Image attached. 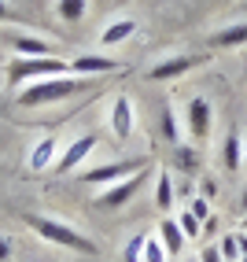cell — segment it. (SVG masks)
<instances>
[{
    "label": "cell",
    "mask_w": 247,
    "mask_h": 262,
    "mask_svg": "<svg viewBox=\"0 0 247 262\" xmlns=\"http://www.w3.org/2000/svg\"><path fill=\"white\" fill-rule=\"evenodd\" d=\"M240 207H243V214H247V188L240 192Z\"/></svg>",
    "instance_id": "31"
},
{
    "label": "cell",
    "mask_w": 247,
    "mask_h": 262,
    "mask_svg": "<svg viewBox=\"0 0 247 262\" xmlns=\"http://www.w3.org/2000/svg\"><path fill=\"white\" fill-rule=\"evenodd\" d=\"M144 244H148V233H137L129 244H126V262H144Z\"/></svg>",
    "instance_id": "22"
},
{
    "label": "cell",
    "mask_w": 247,
    "mask_h": 262,
    "mask_svg": "<svg viewBox=\"0 0 247 262\" xmlns=\"http://www.w3.org/2000/svg\"><path fill=\"white\" fill-rule=\"evenodd\" d=\"M144 181H148V173H133V178H122L118 185H107V188H100L93 203L100 207V211H118V207H126V203L137 196Z\"/></svg>",
    "instance_id": "5"
},
{
    "label": "cell",
    "mask_w": 247,
    "mask_h": 262,
    "mask_svg": "<svg viewBox=\"0 0 247 262\" xmlns=\"http://www.w3.org/2000/svg\"><path fill=\"white\" fill-rule=\"evenodd\" d=\"M240 262H247V255H243V258H240Z\"/></svg>",
    "instance_id": "34"
},
{
    "label": "cell",
    "mask_w": 247,
    "mask_h": 262,
    "mask_svg": "<svg viewBox=\"0 0 247 262\" xmlns=\"http://www.w3.org/2000/svg\"><path fill=\"white\" fill-rule=\"evenodd\" d=\"M89 85H93V78H85V74H56V78H44V81H30L19 93V107H44V103L85 93Z\"/></svg>",
    "instance_id": "1"
},
{
    "label": "cell",
    "mask_w": 247,
    "mask_h": 262,
    "mask_svg": "<svg viewBox=\"0 0 247 262\" xmlns=\"http://www.w3.org/2000/svg\"><path fill=\"white\" fill-rule=\"evenodd\" d=\"M166 258H170V255H166V248H163V240L148 233V244H144V262H166Z\"/></svg>",
    "instance_id": "23"
},
{
    "label": "cell",
    "mask_w": 247,
    "mask_h": 262,
    "mask_svg": "<svg viewBox=\"0 0 247 262\" xmlns=\"http://www.w3.org/2000/svg\"><path fill=\"white\" fill-rule=\"evenodd\" d=\"M133 126H137L133 100H129V96H115V103H111V133L118 137V141H129V137H133Z\"/></svg>",
    "instance_id": "8"
},
{
    "label": "cell",
    "mask_w": 247,
    "mask_h": 262,
    "mask_svg": "<svg viewBox=\"0 0 247 262\" xmlns=\"http://www.w3.org/2000/svg\"><path fill=\"white\" fill-rule=\"evenodd\" d=\"M188 211L196 214L199 222H207V218H210V200H207V196H192V203H188Z\"/></svg>",
    "instance_id": "25"
},
{
    "label": "cell",
    "mask_w": 247,
    "mask_h": 262,
    "mask_svg": "<svg viewBox=\"0 0 247 262\" xmlns=\"http://www.w3.org/2000/svg\"><path fill=\"white\" fill-rule=\"evenodd\" d=\"M56 74H74V71H70V63L56 56H15L8 63V85H23V89L30 81H44Z\"/></svg>",
    "instance_id": "3"
},
{
    "label": "cell",
    "mask_w": 247,
    "mask_h": 262,
    "mask_svg": "<svg viewBox=\"0 0 247 262\" xmlns=\"http://www.w3.org/2000/svg\"><path fill=\"white\" fill-rule=\"evenodd\" d=\"M192 67H199V56H170V59H163V63H155L151 71H148V78H151V81H173V78L188 74Z\"/></svg>",
    "instance_id": "10"
},
{
    "label": "cell",
    "mask_w": 247,
    "mask_h": 262,
    "mask_svg": "<svg viewBox=\"0 0 247 262\" xmlns=\"http://www.w3.org/2000/svg\"><path fill=\"white\" fill-rule=\"evenodd\" d=\"M214 48H240L247 45V23H233V26H221L214 37H210Z\"/></svg>",
    "instance_id": "16"
},
{
    "label": "cell",
    "mask_w": 247,
    "mask_h": 262,
    "mask_svg": "<svg viewBox=\"0 0 247 262\" xmlns=\"http://www.w3.org/2000/svg\"><path fill=\"white\" fill-rule=\"evenodd\" d=\"M236 236H240V258H243L247 255V233H236Z\"/></svg>",
    "instance_id": "30"
},
{
    "label": "cell",
    "mask_w": 247,
    "mask_h": 262,
    "mask_svg": "<svg viewBox=\"0 0 247 262\" xmlns=\"http://www.w3.org/2000/svg\"><path fill=\"white\" fill-rule=\"evenodd\" d=\"M218 251H221L225 262H240V236L236 233H225L221 244H218Z\"/></svg>",
    "instance_id": "21"
},
{
    "label": "cell",
    "mask_w": 247,
    "mask_h": 262,
    "mask_svg": "<svg viewBox=\"0 0 247 262\" xmlns=\"http://www.w3.org/2000/svg\"><path fill=\"white\" fill-rule=\"evenodd\" d=\"M199 262H225V258H221V251H218V244H214V248H207V251L199 255Z\"/></svg>",
    "instance_id": "29"
},
{
    "label": "cell",
    "mask_w": 247,
    "mask_h": 262,
    "mask_svg": "<svg viewBox=\"0 0 247 262\" xmlns=\"http://www.w3.org/2000/svg\"><path fill=\"white\" fill-rule=\"evenodd\" d=\"M15 255V240L11 236H0V262H8Z\"/></svg>",
    "instance_id": "27"
},
{
    "label": "cell",
    "mask_w": 247,
    "mask_h": 262,
    "mask_svg": "<svg viewBox=\"0 0 247 262\" xmlns=\"http://www.w3.org/2000/svg\"><path fill=\"white\" fill-rule=\"evenodd\" d=\"M133 33H137V19H115L111 26H103L100 45H103V48H118V45H126Z\"/></svg>",
    "instance_id": "12"
},
{
    "label": "cell",
    "mask_w": 247,
    "mask_h": 262,
    "mask_svg": "<svg viewBox=\"0 0 247 262\" xmlns=\"http://www.w3.org/2000/svg\"><path fill=\"white\" fill-rule=\"evenodd\" d=\"M8 45L15 56H52V45L44 37H30V33H8Z\"/></svg>",
    "instance_id": "13"
},
{
    "label": "cell",
    "mask_w": 247,
    "mask_h": 262,
    "mask_svg": "<svg viewBox=\"0 0 247 262\" xmlns=\"http://www.w3.org/2000/svg\"><path fill=\"white\" fill-rule=\"evenodd\" d=\"M56 15H59L66 26H78L85 15H89V0H59V4H56Z\"/></svg>",
    "instance_id": "17"
},
{
    "label": "cell",
    "mask_w": 247,
    "mask_h": 262,
    "mask_svg": "<svg viewBox=\"0 0 247 262\" xmlns=\"http://www.w3.org/2000/svg\"><path fill=\"white\" fill-rule=\"evenodd\" d=\"M0 23H26V19L8 4V0H0Z\"/></svg>",
    "instance_id": "26"
},
{
    "label": "cell",
    "mask_w": 247,
    "mask_h": 262,
    "mask_svg": "<svg viewBox=\"0 0 247 262\" xmlns=\"http://www.w3.org/2000/svg\"><path fill=\"white\" fill-rule=\"evenodd\" d=\"M188 262H199V258H188Z\"/></svg>",
    "instance_id": "33"
},
{
    "label": "cell",
    "mask_w": 247,
    "mask_h": 262,
    "mask_svg": "<svg viewBox=\"0 0 247 262\" xmlns=\"http://www.w3.org/2000/svg\"><path fill=\"white\" fill-rule=\"evenodd\" d=\"M177 163H181V170H196V163H199L196 148H192V144H177Z\"/></svg>",
    "instance_id": "24"
},
{
    "label": "cell",
    "mask_w": 247,
    "mask_h": 262,
    "mask_svg": "<svg viewBox=\"0 0 247 262\" xmlns=\"http://www.w3.org/2000/svg\"><path fill=\"white\" fill-rule=\"evenodd\" d=\"M177 225H181V233H185V240H199V236H203V222H199L196 214H192L188 207H185V211L177 214Z\"/></svg>",
    "instance_id": "20"
},
{
    "label": "cell",
    "mask_w": 247,
    "mask_h": 262,
    "mask_svg": "<svg viewBox=\"0 0 247 262\" xmlns=\"http://www.w3.org/2000/svg\"><path fill=\"white\" fill-rule=\"evenodd\" d=\"M218 225H221V218H218V214H210V218L203 222V236H214V233H218Z\"/></svg>",
    "instance_id": "28"
},
{
    "label": "cell",
    "mask_w": 247,
    "mask_h": 262,
    "mask_svg": "<svg viewBox=\"0 0 247 262\" xmlns=\"http://www.w3.org/2000/svg\"><path fill=\"white\" fill-rule=\"evenodd\" d=\"M118 59L115 56H100V52H81V56H74L70 59V71L74 74H85V78H93V74H111V71H118Z\"/></svg>",
    "instance_id": "9"
},
{
    "label": "cell",
    "mask_w": 247,
    "mask_h": 262,
    "mask_svg": "<svg viewBox=\"0 0 247 262\" xmlns=\"http://www.w3.org/2000/svg\"><path fill=\"white\" fill-rule=\"evenodd\" d=\"M243 163H247V137H243Z\"/></svg>",
    "instance_id": "32"
},
{
    "label": "cell",
    "mask_w": 247,
    "mask_h": 262,
    "mask_svg": "<svg viewBox=\"0 0 247 262\" xmlns=\"http://www.w3.org/2000/svg\"><path fill=\"white\" fill-rule=\"evenodd\" d=\"M210 115H214V111H210V100L207 96H192L185 103V133H188V141L203 144L210 137V122H214Z\"/></svg>",
    "instance_id": "6"
},
{
    "label": "cell",
    "mask_w": 247,
    "mask_h": 262,
    "mask_svg": "<svg viewBox=\"0 0 247 262\" xmlns=\"http://www.w3.org/2000/svg\"><path fill=\"white\" fill-rule=\"evenodd\" d=\"M96 151V133H85V137H78L74 144H66L63 148V155L56 159V173H70V170H78L89 155Z\"/></svg>",
    "instance_id": "7"
},
{
    "label": "cell",
    "mask_w": 247,
    "mask_h": 262,
    "mask_svg": "<svg viewBox=\"0 0 247 262\" xmlns=\"http://www.w3.org/2000/svg\"><path fill=\"white\" fill-rule=\"evenodd\" d=\"M155 207H159V211H170V207H173V178L166 170L159 173V181H155Z\"/></svg>",
    "instance_id": "18"
},
{
    "label": "cell",
    "mask_w": 247,
    "mask_h": 262,
    "mask_svg": "<svg viewBox=\"0 0 247 262\" xmlns=\"http://www.w3.org/2000/svg\"><path fill=\"white\" fill-rule=\"evenodd\" d=\"M159 240H163V248H166V255L170 258H177L181 251H185V233H181V225H177V218H163V225H159Z\"/></svg>",
    "instance_id": "11"
},
{
    "label": "cell",
    "mask_w": 247,
    "mask_h": 262,
    "mask_svg": "<svg viewBox=\"0 0 247 262\" xmlns=\"http://www.w3.org/2000/svg\"><path fill=\"white\" fill-rule=\"evenodd\" d=\"M56 148H59L56 137H44L41 144H33V151H30V170L41 173V170H48V166H56Z\"/></svg>",
    "instance_id": "14"
},
{
    "label": "cell",
    "mask_w": 247,
    "mask_h": 262,
    "mask_svg": "<svg viewBox=\"0 0 247 262\" xmlns=\"http://www.w3.org/2000/svg\"><path fill=\"white\" fill-rule=\"evenodd\" d=\"M243 233H247V229H243Z\"/></svg>",
    "instance_id": "35"
},
{
    "label": "cell",
    "mask_w": 247,
    "mask_h": 262,
    "mask_svg": "<svg viewBox=\"0 0 247 262\" xmlns=\"http://www.w3.org/2000/svg\"><path fill=\"white\" fill-rule=\"evenodd\" d=\"M148 166V159H122V163H103V166H93V170H85L78 173V181L81 185H93V188H107V185H118L126 173H140Z\"/></svg>",
    "instance_id": "4"
},
{
    "label": "cell",
    "mask_w": 247,
    "mask_h": 262,
    "mask_svg": "<svg viewBox=\"0 0 247 262\" xmlns=\"http://www.w3.org/2000/svg\"><path fill=\"white\" fill-rule=\"evenodd\" d=\"M163 137H166V144H173V148L181 144V126H177V111H173L170 103L163 107Z\"/></svg>",
    "instance_id": "19"
},
{
    "label": "cell",
    "mask_w": 247,
    "mask_h": 262,
    "mask_svg": "<svg viewBox=\"0 0 247 262\" xmlns=\"http://www.w3.org/2000/svg\"><path fill=\"white\" fill-rule=\"evenodd\" d=\"M26 225L33 233H37L41 240H48V244H59V248H66V251H78V255H96V244L85 236V233H78L74 225H66V222H59V218H44V214H26Z\"/></svg>",
    "instance_id": "2"
},
{
    "label": "cell",
    "mask_w": 247,
    "mask_h": 262,
    "mask_svg": "<svg viewBox=\"0 0 247 262\" xmlns=\"http://www.w3.org/2000/svg\"><path fill=\"white\" fill-rule=\"evenodd\" d=\"M221 166H225V173H236L243 166V137L240 133H229L225 137V144H221Z\"/></svg>",
    "instance_id": "15"
}]
</instances>
